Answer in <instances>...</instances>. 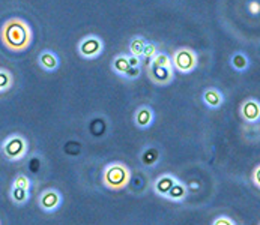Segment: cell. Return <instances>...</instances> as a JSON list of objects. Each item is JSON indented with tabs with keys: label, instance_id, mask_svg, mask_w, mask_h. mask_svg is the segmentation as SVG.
I'll list each match as a JSON object with an SVG mask.
<instances>
[{
	"label": "cell",
	"instance_id": "16",
	"mask_svg": "<svg viewBox=\"0 0 260 225\" xmlns=\"http://www.w3.org/2000/svg\"><path fill=\"white\" fill-rule=\"evenodd\" d=\"M129 68H131V66H129V63H128V54L120 53V54L114 56L112 59V71L117 75V77L123 78L125 74L128 72Z\"/></svg>",
	"mask_w": 260,
	"mask_h": 225
},
{
	"label": "cell",
	"instance_id": "15",
	"mask_svg": "<svg viewBox=\"0 0 260 225\" xmlns=\"http://www.w3.org/2000/svg\"><path fill=\"white\" fill-rule=\"evenodd\" d=\"M159 158H161L159 150L156 149V147H152V146L145 147L143 152L140 153V161H142V164H143L146 168H153V167H156L158 162H159Z\"/></svg>",
	"mask_w": 260,
	"mask_h": 225
},
{
	"label": "cell",
	"instance_id": "10",
	"mask_svg": "<svg viewBox=\"0 0 260 225\" xmlns=\"http://www.w3.org/2000/svg\"><path fill=\"white\" fill-rule=\"evenodd\" d=\"M155 122V111L149 105H142L134 113V125L139 129H149Z\"/></svg>",
	"mask_w": 260,
	"mask_h": 225
},
{
	"label": "cell",
	"instance_id": "27",
	"mask_svg": "<svg viewBox=\"0 0 260 225\" xmlns=\"http://www.w3.org/2000/svg\"><path fill=\"white\" fill-rule=\"evenodd\" d=\"M251 180L254 183V186H257L260 189V165H257L253 171V176H251Z\"/></svg>",
	"mask_w": 260,
	"mask_h": 225
},
{
	"label": "cell",
	"instance_id": "20",
	"mask_svg": "<svg viewBox=\"0 0 260 225\" xmlns=\"http://www.w3.org/2000/svg\"><path fill=\"white\" fill-rule=\"evenodd\" d=\"M14 84V77L12 74L8 71V69H3L0 68V93L9 90Z\"/></svg>",
	"mask_w": 260,
	"mask_h": 225
},
{
	"label": "cell",
	"instance_id": "23",
	"mask_svg": "<svg viewBox=\"0 0 260 225\" xmlns=\"http://www.w3.org/2000/svg\"><path fill=\"white\" fill-rule=\"evenodd\" d=\"M140 74H142V66H131L123 78L125 80H137L140 77Z\"/></svg>",
	"mask_w": 260,
	"mask_h": 225
},
{
	"label": "cell",
	"instance_id": "24",
	"mask_svg": "<svg viewBox=\"0 0 260 225\" xmlns=\"http://www.w3.org/2000/svg\"><path fill=\"white\" fill-rule=\"evenodd\" d=\"M212 225H236V222L232 219V218H229V216H218V218H215L214 221H212Z\"/></svg>",
	"mask_w": 260,
	"mask_h": 225
},
{
	"label": "cell",
	"instance_id": "21",
	"mask_svg": "<svg viewBox=\"0 0 260 225\" xmlns=\"http://www.w3.org/2000/svg\"><path fill=\"white\" fill-rule=\"evenodd\" d=\"M158 53V47H156V44H153V42H148L146 44V47H145V50H143V54H142V60H145L148 65H150V62H152V59L155 57V54Z\"/></svg>",
	"mask_w": 260,
	"mask_h": 225
},
{
	"label": "cell",
	"instance_id": "19",
	"mask_svg": "<svg viewBox=\"0 0 260 225\" xmlns=\"http://www.w3.org/2000/svg\"><path fill=\"white\" fill-rule=\"evenodd\" d=\"M150 65H155V66H162V68H173V63H172V56H169L167 53H161L158 51L155 54V57L152 59Z\"/></svg>",
	"mask_w": 260,
	"mask_h": 225
},
{
	"label": "cell",
	"instance_id": "17",
	"mask_svg": "<svg viewBox=\"0 0 260 225\" xmlns=\"http://www.w3.org/2000/svg\"><path fill=\"white\" fill-rule=\"evenodd\" d=\"M9 197H11V200H12L14 204H17V206H24V204L30 200V191L12 186L11 188V191H9Z\"/></svg>",
	"mask_w": 260,
	"mask_h": 225
},
{
	"label": "cell",
	"instance_id": "18",
	"mask_svg": "<svg viewBox=\"0 0 260 225\" xmlns=\"http://www.w3.org/2000/svg\"><path fill=\"white\" fill-rule=\"evenodd\" d=\"M146 44H148V41H146L143 36H134L131 41H129V45H128L129 54L142 57V54H143V50H145Z\"/></svg>",
	"mask_w": 260,
	"mask_h": 225
},
{
	"label": "cell",
	"instance_id": "9",
	"mask_svg": "<svg viewBox=\"0 0 260 225\" xmlns=\"http://www.w3.org/2000/svg\"><path fill=\"white\" fill-rule=\"evenodd\" d=\"M38 65L45 72H56L60 66V59L53 50H42L38 56Z\"/></svg>",
	"mask_w": 260,
	"mask_h": 225
},
{
	"label": "cell",
	"instance_id": "12",
	"mask_svg": "<svg viewBox=\"0 0 260 225\" xmlns=\"http://www.w3.org/2000/svg\"><path fill=\"white\" fill-rule=\"evenodd\" d=\"M176 182H178V177L173 176V174H170V173H166V174L159 176V177L153 182V185H152L153 194L158 195V197H161V198H164V197L167 195V192L172 189V186H173Z\"/></svg>",
	"mask_w": 260,
	"mask_h": 225
},
{
	"label": "cell",
	"instance_id": "14",
	"mask_svg": "<svg viewBox=\"0 0 260 225\" xmlns=\"http://www.w3.org/2000/svg\"><path fill=\"white\" fill-rule=\"evenodd\" d=\"M230 66L236 72H245L250 68V57L244 51H236L230 56Z\"/></svg>",
	"mask_w": 260,
	"mask_h": 225
},
{
	"label": "cell",
	"instance_id": "11",
	"mask_svg": "<svg viewBox=\"0 0 260 225\" xmlns=\"http://www.w3.org/2000/svg\"><path fill=\"white\" fill-rule=\"evenodd\" d=\"M202 101L203 104L211 108V110H218L224 104V95L217 87H208L202 93Z\"/></svg>",
	"mask_w": 260,
	"mask_h": 225
},
{
	"label": "cell",
	"instance_id": "7",
	"mask_svg": "<svg viewBox=\"0 0 260 225\" xmlns=\"http://www.w3.org/2000/svg\"><path fill=\"white\" fill-rule=\"evenodd\" d=\"M148 77L149 80L156 86H169L175 80V69L148 65Z\"/></svg>",
	"mask_w": 260,
	"mask_h": 225
},
{
	"label": "cell",
	"instance_id": "28",
	"mask_svg": "<svg viewBox=\"0 0 260 225\" xmlns=\"http://www.w3.org/2000/svg\"><path fill=\"white\" fill-rule=\"evenodd\" d=\"M259 225H260V224H259Z\"/></svg>",
	"mask_w": 260,
	"mask_h": 225
},
{
	"label": "cell",
	"instance_id": "13",
	"mask_svg": "<svg viewBox=\"0 0 260 225\" xmlns=\"http://www.w3.org/2000/svg\"><path fill=\"white\" fill-rule=\"evenodd\" d=\"M186 197H188V186L182 180L178 179V182L172 186V189L167 192V195L164 198L172 203H182V201H185Z\"/></svg>",
	"mask_w": 260,
	"mask_h": 225
},
{
	"label": "cell",
	"instance_id": "8",
	"mask_svg": "<svg viewBox=\"0 0 260 225\" xmlns=\"http://www.w3.org/2000/svg\"><path fill=\"white\" fill-rule=\"evenodd\" d=\"M241 117L245 123L256 125L260 122V101L256 98H248L241 104Z\"/></svg>",
	"mask_w": 260,
	"mask_h": 225
},
{
	"label": "cell",
	"instance_id": "22",
	"mask_svg": "<svg viewBox=\"0 0 260 225\" xmlns=\"http://www.w3.org/2000/svg\"><path fill=\"white\" fill-rule=\"evenodd\" d=\"M12 186H17V188H21V189H27V191H30L32 182H30V179H29L27 176H24V174H18V176L14 179Z\"/></svg>",
	"mask_w": 260,
	"mask_h": 225
},
{
	"label": "cell",
	"instance_id": "4",
	"mask_svg": "<svg viewBox=\"0 0 260 225\" xmlns=\"http://www.w3.org/2000/svg\"><path fill=\"white\" fill-rule=\"evenodd\" d=\"M172 63H173V69L178 71L179 74H191L197 68L199 57L194 50L182 47L173 53Z\"/></svg>",
	"mask_w": 260,
	"mask_h": 225
},
{
	"label": "cell",
	"instance_id": "6",
	"mask_svg": "<svg viewBox=\"0 0 260 225\" xmlns=\"http://www.w3.org/2000/svg\"><path fill=\"white\" fill-rule=\"evenodd\" d=\"M62 203H63V197L54 188H48V189L42 191L39 194V197H38V206L45 213H54V212H57L60 209Z\"/></svg>",
	"mask_w": 260,
	"mask_h": 225
},
{
	"label": "cell",
	"instance_id": "3",
	"mask_svg": "<svg viewBox=\"0 0 260 225\" xmlns=\"http://www.w3.org/2000/svg\"><path fill=\"white\" fill-rule=\"evenodd\" d=\"M2 155L5 159L11 161V162H18L21 161L29 150V143L27 140L20 135V134H12L9 137H6L0 146Z\"/></svg>",
	"mask_w": 260,
	"mask_h": 225
},
{
	"label": "cell",
	"instance_id": "5",
	"mask_svg": "<svg viewBox=\"0 0 260 225\" xmlns=\"http://www.w3.org/2000/svg\"><path fill=\"white\" fill-rule=\"evenodd\" d=\"M104 48H106V44L98 35H87V36L81 38L80 42L77 44V53L84 60L98 59L104 53Z\"/></svg>",
	"mask_w": 260,
	"mask_h": 225
},
{
	"label": "cell",
	"instance_id": "25",
	"mask_svg": "<svg viewBox=\"0 0 260 225\" xmlns=\"http://www.w3.org/2000/svg\"><path fill=\"white\" fill-rule=\"evenodd\" d=\"M248 12H250V14H253V15H257V14L260 12L259 2H256V0H251V2L248 3Z\"/></svg>",
	"mask_w": 260,
	"mask_h": 225
},
{
	"label": "cell",
	"instance_id": "26",
	"mask_svg": "<svg viewBox=\"0 0 260 225\" xmlns=\"http://www.w3.org/2000/svg\"><path fill=\"white\" fill-rule=\"evenodd\" d=\"M142 62H143L142 57L128 54V63H129V66H142Z\"/></svg>",
	"mask_w": 260,
	"mask_h": 225
},
{
	"label": "cell",
	"instance_id": "1",
	"mask_svg": "<svg viewBox=\"0 0 260 225\" xmlns=\"http://www.w3.org/2000/svg\"><path fill=\"white\" fill-rule=\"evenodd\" d=\"M0 41L8 51L23 53L34 41V32L29 23L20 17L8 18L0 29Z\"/></svg>",
	"mask_w": 260,
	"mask_h": 225
},
{
	"label": "cell",
	"instance_id": "2",
	"mask_svg": "<svg viewBox=\"0 0 260 225\" xmlns=\"http://www.w3.org/2000/svg\"><path fill=\"white\" fill-rule=\"evenodd\" d=\"M131 170L122 162H110L103 173V185L110 191H120L129 185Z\"/></svg>",
	"mask_w": 260,
	"mask_h": 225
}]
</instances>
